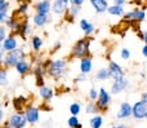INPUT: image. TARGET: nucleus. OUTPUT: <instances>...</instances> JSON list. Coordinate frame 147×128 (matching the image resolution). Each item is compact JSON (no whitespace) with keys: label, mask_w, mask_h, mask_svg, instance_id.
I'll return each instance as SVG.
<instances>
[{"label":"nucleus","mask_w":147,"mask_h":128,"mask_svg":"<svg viewBox=\"0 0 147 128\" xmlns=\"http://www.w3.org/2000/svg\"><path fill=\"white\" fill-rule=\"evenodd\" d=\"M9 35V30L7 29L5 25H0V45L3 44V42L5 40V38Z\"/></svg>","instance_id":"c9c22d12"},{"label":"nucleus","mask_w":147,"mask_h":128,"mask_svg":"<svg viewBox=\"0 0 147 128\" xmlns=\"http://www.w3.org/2000/svg\"><path fill=\"white\" fill-rule=\"evenodd\" d=\"M85 3V0H70V5L76 7H82V4Z\"/></svg>","instance_id":"ea45409f"},{"label":"nucleus","mask_w":147,"mask_h":128,"mask_svg":"<svg viewBox=\"0 0 147 128\" xmlns=\"http://www.w3.org/2000/svg\"><path fill=\"white\" fill-rule=\"evenodd\" d=\"M28 57V53H26L25 48L22 47H18L16 50H13V52H9V53H5V57H4V62H3V66L5 67V69H12L14 66H16L17 64H18V61H21V60L26 58Z\"/></svg>","instance_id":"7ed1b4c3"},{"label":"nucleus","mask_w":147,"mask_h":128,"mask_svg":"<svg viewBox=\"0 0 147 128\" xmlns=\"http://www.w3.org/2000/svg\"><path fill=\"white\" fill-rule=\"evenodd\" d=\"M85 111L87 113V114H91V115H95L98 114V109H96V105H95V102H89L86 106H85Z\"/></svg>","instance_id":"72a5a7b5"},{"label":"nucleus","mask_w":147,"mask_h":128,"mask_svg":"<svg viewBox=\"0 0 147 128\" xmlns=\"http://www.w3.org/2000/svg\"><path fill=\"white\" fill-rule=\"evenodd\" d=\"M14 70L20 76H26L28 74H30L33 71V67H31V62L28 58H24L21 61H18V64L14 66Z\"/></svg>","instance_id":"ddd939ff"},{"label":"nucleus","mask_w":147,"mask_h":128,"mask_svg":"<svg viewBox=\"0 0 147 128\" xmlns=\"http://www.w3.org/2000/svg\"><path fill=\"white\" fill-rule=\"evenodd\" d=\"M129 87V79L126 76H121L119 79H115L111 84V92L113 95H119V93H122L125 89Z\"/></svg>","instance_id":"9d476101"},{"label":"nucleus","mask_w":147,"mask_h":128,"mask_svg":"<svg viewBox=\"0 0 147 128\" xmlns=\"http://www.w3.org/2000/svg\"><path fill=\"white\" fill-rule=\"evenodd\" d=\"M89 124L91 128H102L103 125V115L95 114L91 117V119L89 120Z\"/></svg>","instance_id":"c85d7f7f"},{"label":"nucleus","mask_w":147,"mask_h":128,"mask_svg":"<svg viewBox=\"0 0 147 128\" xmlns=\"http://www.w3.org/2000/svg\"><path fill=\"white\" fill-rule=\"evenodd\" d=\"M50 1H53V0H50Z\"/></svg>","instance_id":"864d4df0"},{"label":"nucleus","mask_w":147,"mask_h":128,"mask_svg":"<svg viewBox=\"0 0 147 128\" xmlns=\"http://www.w3.org/2000/svg\"><path fill=\"white\" fill-rule=\"evenodd\" d=\"M143 42H144V44H147V30L144 31V39H143Z\"/></svg>","instance_id":"8fccbe9b"},{"label":"nucleus","mask_w":147,"mask_h":128,"mask_svg":"<svg viewBox=\"0 0 147 128\" xmlns=\"http://www.w3.org/2000/svg\"><path fill=\"white\" fill-rule=\"evenodd\" d=\"M95 105L99 113H106L111 105V93L107 91L104 87L99 88V97L95 101Z\"/></svg>","instance_id":"39448f33"},{"label":"nucleus","mask_w":147,"mask_h":128,"mask_svg":"<svg viewBox=\"0 0 147 128\" xmlns=\"http://www.w3.org/2000/svg\"><path fill=\"white\" fill-rule=\"evenodd\" d=\"M80 27H81V30L83 31V34H85L86 38H91V35L95 32V26L92 25L87 18H82V20L80 21Z\"/></svg>","instance_id":"6ab92c4d"},{"label":"nucleus","mask_w":147,"mask_h":128,"mask_svg":"<svg viewBox=\"0 0 147 128\" xmlns=\"http://www.w3.org/2000/svg\"><path fill=\"white\" fill-rule=\"evenodd\" d=\"M142 56L147 58V44H144L143 48H142Z\"/></svg>","instance_id":"37998d69"},{"label":"nucleus","mask_w":147,"mask_h":128,"mask_svg":"<svg viewBox=\"0 0 147 128\" xmlns=\"http://www.w3.org/2000/svg\"><path fill=\"white\" fill-rule=\"evenodd\" d=\"M141 100L143 101V102H146V103H147V92H143V93H142Z\"/></svg>","instance_id":"49530a36"},{"label":"nucleus","mask_w":147,"mask_h":128,"mask_svg":"<svg viewBox=\"0 0 147 128\" xmlns=\"http://www.w3.org/2000/svg\"><path fill=\"white\" fill-rule=\"evenodd\" d=\"M21 20H22V18H20V17L16 16L14 13H12V16H9V18L5 22V26H7V29L11 31V34L16 35L17 30H18V26H20V23H21Z\"/></svg>","instance_id":"f3484780"},{"label":"nucleus","mask_w":147,"mask_h":128,"mask_svg":"<svg viewBox=\"0 0 147 128\" xmlns=\"http://www.w3.org/2000/svg\"><path fill=\"white\" fill-rule=\"evenodd\" d=\"M131 113H133V105L129 103L128 101H124L120 105L119 111L116 113V118L117 119H129L131 117Z\"/></svg>","instance_id":"4468645a"},{"label":"nucleus","mask_w":147,"mask_h":128,"mask_svg":"<svg viewBox=\"0 0 147 128\" xmlns=\"http://www.w3.org/2000/svg\"><path fill=\"white\" fill-rule=\"evenodd\" d=\"M108 70H109V74H111V78L113 79H119L121 76H125V70L122 69V66L120 64L115 61H109L108 64Z\"/></svg>","instance_id":"dca6fc26"},{"label":"nucleus","mask_w":147,"mask_h":128,"mask_svg":"<svg viewBox=\"0 0 147 128\" xmlns=\"http://www.w3.org/2000/svg\"><path fill=\"white\" fill-rule=\"evenodd\" d=\"M34 11H35V13L50 16L51 11H52V3L50 0H39L38 3L34 4Z\"/></svg>","instance_id":"2eb2a0df"},{"label":"nucleus","mask_w":147,"mask_h":128,"mask_svg":"<svg viewBox=\"0 0 147 128\" xmlns=\"http://www.w3.org/2000/svg\"><path fill=\"white\" fill-rule=\"evenodd\" d=\"M30 11V4L29 3H21L18 4V8L13 12L16 16H18L20 18H24V17H28V13Z\"/></svg>","instance_id":"a878e982"},{"label":"nucleus","mask_w":147,"mask_h":128,"mask_svg":"<svg viewBox=\"0 0 147 128\" xmlns=\"http://www.w3.org/2000/svg\"><path fill=\"white\" fill-rule=\"evenodd\" d=\"M18 47H20L18 38H17V35H14V34H9L5 38V40L3 42V44H1V48L4 49L5 53L13 52V50H16Z\"/></svg>","instance_id":"9b49d317"},{"label":"nucleus","mask_w":147,"mask_h":128,"mask_svg":"<svg viewBox=\"0 0 147 128\" xmlns=\"http://www.w3.org/2000/svg\"><path fill=\"white\" fill-rule=\"evenodd\" d=\"M38 93H39V97L43 100V102H50V101L53 98V95H55L53 89L51 88V87H48V86L40 87L39 91H38Z\"/></svg>","instance_id":"4be33fe9"},{"label":"nucleus","mask_w":147,"mask_h":128,"mask_svg":"<svg viewBox=\"0 0 147 128\" xmlns=\"http://www.w3.org/2000/svg\"><path fill=\"white\" fill-rule=\"evenodd\" d=\"M48 21H50V16H47V14L35 13L33 16V23L35 27H45L48 23Z\"/></svg>","instance_id":"5701e85b"},{"label":"nucleus","mask_w":147,"mask_h":128,"mask_svg":"<svg viewBox=\"0 0 147 128\" xmlns=\"http://www.w3.org/2000/svg\"><path fill=\"white\" fill-rule=\"evenodd\" d=\"M109 78H111V74H109L108 67H102V69H99L96 72H95V79L99 82L108 80Z\"/></svg>","instance_id":"bb28decb"},{"label":"nucleus","mask_w":147,"mask_h":128,"mask_svg":"<svg viewBox=\"0 0 147 128\" xmlns=\"http://www.w3.org/2000/svg\"><path fill=\"white\" fill-rule=\"evenodd\" d=\"M31 31H33V29H31V26H30V22H29L28 17H24L22 20H21V23H20V26H18V30H17L16 35L20 36L22 40H26L28 36L31 34Z\"/></svg>","instance_id":"f8f14e48"},{"label":"nucleus","mask_w":147,"mask_h":128,"mask_svg":"<svg viewBox=\"0 0 147 128\" xmlns=\"http://www.w3.org/2000/svg\"><path fill=\"white\" fill-rule=\"evenodd\" d=\"M107 13L111 14V16L122 17L125 14V11H124V7H119V5H115V4H112V5L108 7V9H107Z\"/></svg>","instance_id":"cd10ccee"},{"label":"nucleus","mask_w":147,"mask_h":128,"mask_svg":"<svg viewBox=\"0 0 147 128\" xmlns=\"http://www.w3.org/2000/svg\"><path fill=\"white\" fill-rule=\"evenodd\" d=\"M90 4H91V7L98 14L106 13L109 7L108 0H90Z\"/></svg>","instance_id":"a211bd4d"},{"label":"nucleus","mask_w":147,"mask_h":128,"mask_svg":"<svg viewBox=\"0 0 147 128\" xmlns=\"http://www.w3.org/2000/svg\"><path fill=\"white\" fill-rule=\"evenodd\" d=\"M112 128H129L126 124H113Z\"/></svg>","instance_id":"c03bdc74"},{"label":"nucleus","mask_w":147,"mask_h":128,"mask_svg":"<svg viewBox=\"0 0 147 128\" xmlns=\"http://www.w3.org/2000/svg\"><path fill=\"white\" fill-rule=\"evenodd\" d=\"M99 97V89H96L95 87H91L89 91V100L90 102H95Z\"/></svg>","instance_id":"473e14b6"},{"label":"nucleus","mask_w":147,"mask_h":128,"mask_svg":"<svg viewBox=\"0 0 147 128\" xmlns=\"http://www.w3.org/2000/svg\"><path fill=\"white\" fill-rule=\"evenodd\" d=\"M142 1H143V0H134V3L137 4V7H138V8H139V5L142 4Z\"/></svg>","instance_id":"09e8293b"},{"label":"nucleus","mask_w":147,"mask_h":128,"mask_svg":"<svg viewBox=\"0 0 147 128\" xmlns=\"http://www.w3.org/2000/svg\"><path fill=\"white\" fill-rule=\"evenodd\" d=\"M70 7V0H53L52 1V13L56 16H64Z\"/></svg>","instance_id":"1a4fd4ad"},{"label":"nucleus","mask_w":147,"mask_h":128,"mask_svg":"<svg viewBox=\"0 0 147 128\" xmlns=\"http://www.w3.org/2000/svg\"><path fill=\"white\" fill-rule=\"evenodd\" d=\"M120 57H121L124 61H128V60H130V57H131L130 49H129V48H126V47L121 48V49H120Z\"/></svg>","instance_id":"f704fd0d"},{"label":"nucleus","mask_w":147,"mask_h":128,"mask_svg":"<svg viewBox=\"0 0 147 128\" xmlns=\"http://www.w3.org/2000/svg\"><path fill=\"white\" fill-rule=\"evenodd\" d=\"M45 66L47 69V75L53 78L55 80L63 79L68 72V61L65 58L56 60H45Z\"/></svg>","instance_id":"f257e3e1"},{"label":"nucleus","mask_w":147,"mask_h":128,"mask_svg":"<svg viewBox=\"0 0 147 128\" xmlns=\"http://www.w3.org/2000/svg\"><path fill=\"white\" fill-rule=\"evenodd\" d=\"M87 80V75H85V74H78L77 76H76L74 79V83H83V82H86Z\"/></svg>","instance_id":"e433bc0d"},{"label":"nucleus","mask_w":147,"mask_h":128,"mask_svg":"<svg viewBox=\"0 0 147 128\" xmlns=\"http://www.w3.org/2000/svg\"><path fill=\"white\" fill-rule=\"evenodd\" d=\"M125 3H126V0H113V4L119 7H124Z\"/></svg>","instance_id":"79ce46f5"},{"label":"nucleus","mask_w":147,"mask_h":128,"mask_svg":"<svg viewBox=\"0 0 147 128\" xmlns=\"http://www.w3.org/2000/svg\"><path fill=\"white\" fill-rule=\"evenodd\" d=\"M8 1H9V3H11V1H14V0H8Z\"/></svg>","instance_id":"603ef678"},{"label":"nucleus","mask_w":147,"mask_h":128,"mask_svg":"<svg viewBox=\"0 0 147 128\" xmlns=\"http://www.w3.org/2000/svg\"><path fill=\"white\" fill-rule=\"evenodd\" d=\"M69 113H70V115L78 117V114L81 113V103H80V102H73V103H70V106H69Z\"/></svg>","instance_id":"2f4dec72"},{"label":"nucleus","mask_w":147,"mask_h":128,"mask_svg":"<svg viewBox=\"0 0 147 128\" xmlns=\"http://www.w3.org/2000/svg\"><path fill=\"white\" fill-rule=\"evenodd\" d=\"M4 115H5V113H4V107L3 105H1V102H0V124H3L5 120H4Z\"/></svg>","instance_id":"58836bf2"},{"label":"nucleus","mask_w":147,"mask_h":128,"mask_svg":"<svg viewBox=\"0 0 147 128\" xmlns=\"http://www.w3.org/2000/svg\"><path fill=\"white\" fill-rule=\"evenodd\" d=\"M4 1H7V0H0V4H3Z\"/></svg>","instance_id":"3c124183"},{"label":"nucleus","mask_w":147,"mask_h":128,"mask_svg":"<svg viewBox=\"0 0 147 128\" xmlns=\"http://www.w3.org/2000/svg\"><path fill=\"white\" fill-rule=\"evenodd\" d=\"M30 45H31L33 52H35V53L40 52L42 47H43V39H42L40 36H38V35H33L30 38Z\"/></svg>","instance_id":"393cba45"},{"label":"nucleus","mask_w":147,"mask_h":128,"mask_svg":"<svg viewBox=\"0 0 147 128\" xmlns=\"http://www.w3.org/2000/svg\"><path fill=\"white\" fill-rule=\"evenodd\" d=\"M24 115H25L26 120H28L29 124L34 125L39 122V118H40V110L36 107L33 103H29L28 106L24 110Z\"/></svg>","instance_id":"0eeeda50"},{"label":"nucleus","mask_w":147,"mask_h":128,"mask_svg":"<svg viewBox=\"0 0 147 128\" xmlns=\"http://www.w3.org/2000/svg\"><path fill=\"white\" fill-rule=\"evenodd\" d=\"M122 17H124L125 22H128V23H139L142 21H144V18H146V11L143 8L136 7L131 11L126 12Z\"/></svg>","instance_id":"423d86ee"},{"label":"nucleus","mask_w":147,"mask_h":128,"mask_svg":"<svg viewBox=\"0 0 147 128\" xmlns=\"http://www.w3.org/2000/svg\"><path fill=\"white\" fill-rule=\"evenodd\" d=\"M60 48H61V43H60V42H57V43L55 44V47H53V52H57V50L60 49Z\"/></svg>","instance_id":"a18cd8bd"},{"label":"nucleus","mask_w":147,"mask_h":128,"mask_svg":"<svg viewBox=\"0 0 147 128\" xmlns=\"http://www.w3.org/2000/svg\"><path fill=\"white\" fill-rule=\"evenodd\" d=\"M81 12V7H76V5H70L69 9L67 11V13L64 14L65 16V21L68 22H74V18L80 14Z\"/></svg>","instance_id":"b1692460"},{"label":"nucleus","mask_w":147,"mask_h":128,"mask_svg":"<svg viewBox=\"0 0 147 128\" xmlns=\"http://www.w3.org/2000/svg\"><path fill=\"white\" fill-rule=\"evenodd\" d=\"M92 38H82L78 39L72 47L69 53V58H85V57H91V50H90V44H91Z\"/></svg>","instance_id":"f03ea898"},{"label":"nucleus","mask_w":147,"mask_h":128,"mask_svg":"<svg viewBox=\"0 0 147 128\" xmlns=\"http://www.w3.org/2000/svg\"><path fill=\"white\" fill-rule=\"evenodd\" d=\"M92 71V58L91 57H85V58L80 60V72L89 75Z\"/></svg>","instance_id":"412c9836"},{"label":"nucleus","mask_w":147,"mask_h":128,"mask_svg":"<svg viewBox=\"0 0 147 128\" xmlns=\"http://www.w3.org/2000/svg\"><path fill=\"white\" fill-rule=\"evenodd\" d=\"M131 117L134 119H147V103L143 102L142 100L137 101L133 103V113H131Z\"/></svg>","instance_id":"6e6552de"},{"label":"nucleus","mask_w":147,"mask_h":128,"mask_svg":"<svg viewBox=\"0 0 147 128\" xmlns=\"http://www.w3.org/2000/svg\"><path fill=\"white\" fill-rule=\"evenodd\" d=\"M8 84V69H5L4 66H0V87H7Z\"/></svg>","instance_id":"c756f323"},{"label":"nucleus","mask_w":147,"mask_h":128,"mask_svg":"<svg viewBox=\"0 0 147 128\" xmlns=\"http://www.w3.org/2000/svg\"><path fill=\"white\" fill-rule=\"evenodd\" d=\"M4 57H5V52H4V49L1 48V45H0V66H3Z\"/></svg>","instance_id":"a19ab883"},{"label":"nucleus","mask_w":147,"mask_h":128,"mask_svg":"<svg viewBox=\"0 0 147 128\" xmlns=\"http://www.w3.org/2000/svg\"><path fill=\"white\" fill-rule=\"evenodd\" d=\"M28 124L29 123L24 113H13L8 118V120L3 123V128H26Z\"/></svg>","instance_id":"20e7f679"},{"label":"nucleus","mask_w":147,"mask_h":128,"mask_svg":"<svg viewBox=\"0 0 147 128\" xmlns=\"http://www.w3.org/2000/svg\"><path fill=\"white\" fill-rule=\"evenodd\" d=\"M68 123V128H82V123L80 122L78 117H74V115H70L69 119L67 120Z\"/></svg>","instance_id":"7c9ffc66"},{"label":"nucleus","mask_w":147,"mask_h":128,"mask_svg":"<svg viewBox=\"0 0 147 128\" xmlns=\"http://www.w3.org/2000/svg\"><path fill=\"white\" fill-rule=\"evenodd\" d=\"M18 1V4H21V3H29L30 4L31 3V0H17Z\"/></svg>","instance_id":"de8ad7c7"},{"label":"nucleus","mask_w":147,"mask_h":128,"mask_svg":"<svg viewBox=\"0 0 147 128\" xmlns=\"http://www.w3.org/2000/svg\"><path fill=\"white\" fill-rule=\"evenodd\" d=\"M8 18H9V14H5V13H1V12H0V25H5Z\"/></svg>","instance_id":"4c0bfd02"},{"label":"nucleus","mask_w":147,"mask_h":128,"mask_svg":"<svg viewBox=\"0 0 147 128\" xmlns=\"http://www.w3.org/2000/svg\"><path fill=\"white\" fill-rule=\"evenodd\" d=\"M12 105H13V109L16 110V113H24V110H25V107L29 105V102L25 96H18V97L13 98Z\"/></svg>","instance_id":"aec40b11"}]
</instances>
